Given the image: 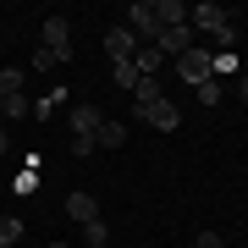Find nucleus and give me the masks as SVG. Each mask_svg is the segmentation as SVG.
<instances>
[{"label":"nucleus","instance_id":"obj_16","mask_svg":"<svg viewBox=\"0 0 248 248\" xmlns=\"http://www.w3.org/2000/svg\"><path fill=\"white\" fill-rule=\"evenodd\" d=\"M83 237H89V248H110V226H105V221H89Z\"/></svg>","mask_w":248,"mask_h":248},{"label":"nucleus","instance_id":"obj_10","mask_svg":"<svg viewBox=\"0 0 248 248\" xmlns=\"http://www.w3.org/2000/svg\"><path fill=\"white\" fill-rule=\"evenodd\" d=\"M160 99H166L160 78H138V83H133V110H143V105H160Z\"/></svg>","mask_w":248,"mask_h":248},{"label":"nucleus","instance_id":"obj_14","mask_svg":"<svg viewBox=\"0 0 248 248\" xmlns=\"http://www.w3.org/2000/svg\"><path fill=\"white\" fill-rule=\"evenodd\" d=\"M0 116H11V122H17V116H33V99H28V94H11V99H0Z\"/></svg>","mask_w":248,"mask_h":248},{"label":"nucleus","instance_id":"obj_1","mask_svg":"<svg viewBox=\"0 0 248 248\" xmlns=\"http://www.w3.org/2000/svg\"><path fill=\"white\" fill-rule=\"evenodd\" d=\"M187 17H193L187 28H204V33H215V39H221V45H232V39H237V28H232V17H226L221 6H193V11H187Z\"/></svg>","mask_w":248,"mask_h":248},{"label":"nucleus","instance_id":"obj_4","mask_svg":"<svg viewBox=\"0 0 248 248\" xmlns=\"http://www.w3.org/2000/svg\"><path fill=\"white\" fill-rule=\"evenodd\" d=\"M127 33H143V39H155L160 33V17H155V6H149V0H133V6H127Z\"/></svg>","mask_w":248,"mask_h":248},{"label":"nucleus","instance_id":"obj_23","mask_svg":"<svg viewBox=\"0 0 248 248\" xmlns=\"http://www.w3.org/2000/svg\"><path fill=\"white\" fill-rule=\"evenodd\" d=\"M50 248H72V243H50Z\"/></svg>","mask_w":248,"mask_h":248},{"label":"nucleus","instance_id":"obj_15","mask_svg":"<svg viewBox=\"0 0 248 248\" xmlns=\"http://www.w3.org/2000/svg\"><path fill=\"white\" fill-rule=\"evenodd\" d=\"M11 94H22V72L17 66H0V99H11Z\"/></svg>","mask_w":248,"mask_h":248},{"label":"nucleus","instance_id":"obj_9","mask_svg":"<svg viewBox=\"0 0 248 248\" xmlns=\"http://www.w3.org/2000/svg\"><path fill=\"white\" fill-rule=\"evenodd\" d=\"M66 215H72V221H83V226H89V221H99L94 193H66Z\"/></svg>","mask_w":248,"mask_h":248},{"label":"nucleus","instance_id":"obj_19","mask_svg":"<svg viewBox=\"0 0 248 248\" xmlns=\"http://www.w3.org/2000/svg\"><path fill=\"white\" fill-rule=\"evenodd\" d=\"M33 66H39V72H50V66H66V55H55V50H45V45H39V55H33Z\"/></svg>","mask_w":248,"mask_h":248},{"label":"nucleus","instance_id":"obj_20","mask_svg":"<svg viewBox=\"0 0 248 248\" xmlns=\"http://www.w3.org/2000/svg\"><path fill=\"white\" fill-rule=\"evenodd\" d=\"M193 248H226V243H221V232H199V243H193Z\"/></svg>","mask_w":248,"mask_h":248},{"label":"nucleus","instance_id":"obj_18","mask_svg":"<svg viewBox=\"0 0 248 248\" xmlns=\"http://www.w3.org/2000/svg\"><path fill=\"white\" fill-rule=\"evenodd\" d=\"M199 105H221V83H215V78L199 83Z\"/></svg>","mask_w":248,"mask_h":248},{"label":"nucleus","instance_id":"obj_17","mask_svg":"<svg viewBox=\"0 0 248 248\" xmlns=\"http://www.w3.org/2000/svg\"><path fill=\"white\" fill-rule=\"evenodd\" d=\"M110 78H116V89H133V83H138V66H133V61H116Z\"/></svg>","mask_w":248,"mask_h":248},{"label":"nucleus","instance_id":"obj_12","mask_svg":"<svg viewBox=\"0 0 248 248\" xmlns=\"http://www.w3.org/2000/svg\"><path fill=\"white\" fill-rule=\"evenodd\" d=\"M122 143H127V127H122V122H99L94 149H122Z\"/></svg>","mask_w":248,"mask_h":248},{"label":"nucleus","instance_id":"obj_5","mask_svg":"<svg viewBox=\"0 0 248 248\" xmlns=\"http://www.w3.org/2000/svg\"><path fill=\"white\" fill-rule=\"evenodd\" d=\"M138 116H143V122L155 127V133H177V127H182V110L171 105V99H160V105H143Z\"/></svg>","mask_w":248,"mask_h":248},{"label":"nucleus","instance_id":"obj_21","mask_svg":"<svg viewBox=\"0 0 248 248\" xmlns=\"http://www.w3.org/2000/svg\"><path fill=\"white\" fill-rule=\"evenodd\" d=\"M237 94H243V105H248V72H237Z\"/></svg>","mask_w":248,"mask_h":248},{"label":"nucleus","instance_id":"obj_11","mask_svg":"<svg viewBox=\"0 0 248 248\" xmlns=\"http://www.w3.org/2000/svg\"><path fill=\"white\" fill-rule=\"evenodd\" d=\"M155 17H160V28H182L187 22V6H182V0H155Z\"/></svg>","mask_w":248,"mask_h":248},{"label":"nucleus","instance_id":"obj_22","mask_svg":"<svg viewBox=\"0 0 248 248\" xmlns=\"http://www.w3.org/2000/svg\"><path fill=\"white\" fill-rule=\"evenodd\" d=\"M6 149H11V143H6V133H0V160H6Z\"/></svg>","mask_w":248,"mask_h":248},{"label":"nucleus","instance_id":"obj_3","mask_svg":"<svg viewBox=\"0 0 248 248\" xmlns=\"http://www.w3.org/2000/svg\"><path fill=\"white\" fill-rule=\"evenodd\" d=\"M155 50L160 55H166V61H171V55H187V50H193V28H160V33H155Z\"/></svg>","mask_w":248,"mask_h":248},{"label":"nucleus","instance_id":"obj_6","mask_svg":"<svg viewBox=\"0 0 248 248\" xmlns=\"http://www.w3.org/2000/svg\"><path fill=\"white\" fill-rule=\"evenodd\" d=\"M45 50H55V55L72 61V22L66 17H45Z\"/></svg>","mask_w":248,"mask_h":248},{"label":"nucleus","instance_id":"obj_8","mask_svg":"<svg viewBox=\"0 0 248 248\" xmlns=\"http://www.w3.org/2000/svg\"><path fill=\"white\" fill-rule=\"evenodd\" d=\"M99 122H105V116H99V105H72V133H78V138H94Z\"/></svg>","mask_w":248,"mask_h":248},{"label":"nucleus","instance_id":"obj_13","mask_svg":"<svg viewBox=\"0 0 248 248\" xmlns=\"http://www.w3.org/2000/svg\"><path fill=\"white\" fill-rule=\"evenodd\" d=\"M22 243V221L17 215H0V248H17Z\"/></svg>","mask_w":248,"mask_h":248},{"label":"nucleus","instance_id":"obj_2","mask_svg":"<svg viewBox=\"0 0 248 248\" xmlns=\"http://www.w3.org/2000/svg\"><path fill=\"white\" fill-rule=\"evenodd\" d=\"M177 72H182V78H187V83H193V89H199V83H204V78H215V55L193 45V50H187V55H177Z\"/></svg>","mask_w":248,"mask_h":248},{"label":"nucleus","instance_id":"obj_7","mask_svg":"<svg viewBox=\"0 0 248 248\" xmlns=\"http://www.w3.org/2000/svg\"><path fill=\"white\" fill-rule=\"evenodd\" d=\"M105 55H110V61H133V55H138V39L127 33V28H105Z\"/></svg>","mask_w":248,"mask_h":248}]
</instances>
